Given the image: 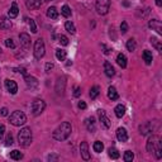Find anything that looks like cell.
<instances>
[{
    "label": "cell",
    "mask_w": 162,
    "mask_h": 162,
    "mask_svg": "<svg viewBox=\"0 0 162 162\" xmlns=\"http://www.w3.org/2000/svg\"><path fill=\"white\" fill-rule=\"evenodd\" d=\"M32 114L33 115H41L42 113H43V110L46 108V103L42 99H36L32 103Z\"/></svg>",
    "instance_id": "52a82bcc"
},
{
    "label": "cell",
    "mask_w": 162,
    "mask_h": 162,
    "mask_svg": "<svg viewBox=\"0 0 162 162\" xmlns=\"http://www.w3.org/2000/svg\"><path fill=\"white\" fill-rule=\"evenodd\" d=\"M151 43L153 45V47H155L157 51H158V52L161 53L162 52V45H161V42L157 39V38H155V37H152L151 38Z\"/></svg>",
    "instance_id": "f1b7e54d"
},
{
    "label": "cell",
    "mask_w": 162,
    "mask_h": 162,
    "mask_svg": "<svg viewBox=\"0 0 162 162\" xmlns=\"http://www.w3.org/2000/svg\"><path fill=\"white\" fill-rule=\"evenodd\" d=\"M8 112H9V110H8V108H2V109H0V115H2V117H6L8 115Z\"/></svg>",
    "instance_id": "f6af8a7d"
},
{
    "label": "cell",
    "mask_w": 162,
    "mask_h": 162,
    "mask_svg": "<svg viewBox=\"0 0 162 162\" xmlns=\"http://www.w3.org/2000/svg\"><path fill=\"white\" fill-rule=\"evenodd\" d=\"M95 8H96L98 14L105 15L110 9V0H96Z\"/></svg>",
    "instance_id": "ba28073f"
},
{
    "label": "cell",
    "mask_w": 162,
    "mask_h": 162,
    "mask_svg": "<svg viewBox=\"0 0 162 162\" xmlns=\"http://www.w3.org/2000/svg\"><path fill=\"white\" fill-rule=\"evenodd\" d=\"M47 16L49 19H57L58 18V12L55 6H51L47 9Z\"/></svg>",
    "instance_id": "44dd1931"
},
{
    "label": "cell",
    "mask_w": 162,
    "mask_h": 162,
    "mask_svg": "<svg viewBox=\"0 0 162 162\" xmlns=\"http://www.w3.org/2000/svg\"><path fill=\"white\" fill-rule=\"evenodd\" d=\"M24 81H25V84H27V88L31 89V90H36L38 88V85H39L38 80L36 77H33V76H29V75L24 76Z\"/></svg>",
    "instance_id": "9c48e42d"
},
{
    "label": "cell",
    "mask_w": 162,
    "mask_h": 162,
    "mask_svg": "<svg viewBox=\"0 0 162 162\" xmlns=\"http://www.w3.org/2000/svg\"><path fill=\"white\" fill-rule=\"evenodd\" d=\"M108 155H109V157L110 158H113V160H117V158H119V152H118V149L117 148H114V147H110L109 149H108Z\"/></svg>",
    "instance_id": "4316f807"
},
{
    "label": "cell",
    "mask_w": 162,
    "mask_h": 162,
    "mask_svg": "<svg viewBox=\"0 0 162 162\" xmlns=\"http://www.w3.org/2000/svg\"><path fill=\"white\" fill-rule=\"evenodd\" d=\"M33 141V135H32V131L31 128H22L20 132L18 133V142L22 147H28L31 146V143Z\"/></svg>",
    "instance_id": "3957f363"
},
{
    "label": "cell",
    "mask_w": 162,
    "mask_h": 162,
    "mask_svg": "<svg viewBox=\"0 0 162 162\" xmlns=\"http://www.w3.org/2000/svg\"><path fill=\"white\" fill-rule=\"evenodd\" d=\"M92 148H94V151L95 152H98V153H100L101 151L104 149V144L101 143L100 141H96L95 143H94V146H92Z\"/></svg>",
    "instance_id": "836d02e7"
},
{
    "label": "cell",
    "mask_w": 162,
    "mask_h": 162,
    "mask_svg": "<svg viewBox=\"0 0 162 162\" xmlns=\"http://www.w3.org/2000/svg\"><path fill=\"white\" fill-rule=\"evenodd\" d=\"M16 72H20L22 75H24V76H27V70L24 69V67H18V69H14Z\"/></svg>",
    "instance_id": "ee69618b"
},
{
    "label": "cell",
    "mask_w": 162,
    "mask_h": 162,
    "mask_svg": "<svg viewBox=\"0 0 162 162\" xmlns=\"http://www.w3.org/2000/svg\"><path fill=\"white\" fill-rule=\"evenodd\" d=\"M9 122L15 127H20V125L25 124V122H27V117H25V114L23 112H20V110H15V112H13L10 114Z\"/></svg>",
    "instance_id": "277c9868"
},
{
    "label": "cell",
    "mask_w": 162,
    "mask_h": 162,
    "mask_svg": "<svg viewBox=\"0 0 162 162\" xmlns=\"http://www.w3.org/2000/svg\"><path fill=\"white\" fill-rule=\"evenodd\" d=\"M99 94H100V88L99 86H92L90 89V94H89V95H90L91 99H96Z\"/></svg>",
    "instance_id": "4dcf8cb0"
},
{
    "label": "cell",
    "mask_w": 162,
    "mask_h": 162,
    "mask_svg": "<svg viewBox=\"0 0 162 162\" xmlns=\"http://www.w3.org/2000/svg\"><path fill=\"white\" fill-rule=\"evenodd\" d=\"M143 59H144V62H146L147 65H151L152 63V59H153V57H152V52H149L148 49H146V51H143Z\"/></svg>",
    "instance_id": "d4e9b609"
},
{
    "label": "cell",
    "mask_w": 162,
    "mask_h": 162,
    "mask_svg": "<svg viewBox=\"0 0 162 162\" xmlns=\"http://www.w3.org/2000/svg\"><path fill=\"white\" fill-rule=\"evenodd\" d=\"M124 161L125 162H132L133 161V158H134V155H133V152L132 151H125V153H124Z\"/></svg>",
    "instance_id": "d590c367"
},
{
    "label": "cell",
    "mask_w": 162,
    "mask_h": 162,
    "mask_svg": "<svg viewBox=\"0 0 162 162\" xmlns=\"http://www.w3.org/2000/svg\"><path fill=\"white\" fill-rule=\"evenodd\" d=\"M65 28H66V31L69 32V33H71V34H74V33L76 32V28H75V24L72 23V22H66L65 23Z\"/></svg>",
    "instance_id": "d6a6232c"
},
{
    "label": "cell",
    "mask_w": 162,
    "mask_h": 162,
    "mask_svg": "<svg viewBox=\"0 0 162 162\" xmlns=\"http://www.w3.org/2000/svg\"><path fill=\"white\" fill-rule=\"evenodd\" d=\"M10 158H13V160H15V161H19V160L23 158V153L19 152L18 149H14V151L10 152Z\"/></svg>",
    "instance_id": "f546056e"
},
{
    "label": "cell",
    "mask_w": 162,
    "mask_h": 162,
    "mask_svg": "<svg viewBox=\"0 0 162 162\" xmlns=\"http://www.w3.org/2000/svg\"><path fill=\"white\" fill-rule=\"evenodd\" d=\"M12 28V23L9 19L3 18L2 22H0V29H10Z\"/></svg>",
    "instance_id": "83f0119b"
},
{
    "label": "cell",
    "mask_w": 162,
    "mask_h": 162,
    "mask_svg": "<svg viewBox=\"0 0 162 162\" xmlns=\"http://www.w3.org/2000/svg\"><path fill=\"white\" fill-rule=\"evenodd\" d=\"M121 32H122V34H125V33L128 32V24H127V22H122V24H121Z\"/></svg>",
    "instance_id": "60d3db41"
},
{
    "label": "cell",
    "mask_w": 162,
    "mask_h": 162,
    "mask_svg": "<svg viewBox=\"0 0 162 162\" xmlns=\"http://www.w3.org/2000/svg\"><path fill=\"white\" fill-rule=\"evenodd\" d=\"M147 152L149 153H155L156 158H161L162 157V139L160 135H151L147 141Z\"/></svg>",
    "instance_id": "6da1fadb"
},
{
    "label": "cell",
    "mask_w": 162,
    "mask_h": 162,
    "mask_svg": "<svg viewBox=\"0 0 162 162\" xmlns=\"http://www.w3.org/2000/svg\"><path fill=\"white\" fill-rule=\"evenodd\" d=\"M104 71H105V75L109 76V77H112V76H114V74H115L114 67L108 61H105V63H104Z\"/></svg>",
    "instance_id": "d6986e66"
},
{
    "label": "cell",
    "mask_w": 162,
    "mask_h": 162,
    "mask_svg": "<svg viewBox=\"0 0 162 162\" xmlns=\"http://www.w3.org/2000/svg\"><path fill=\"white\" fill-rule=\"evenodd\" d=\"M148 27L152 28L153 31H156V32L158 33V34H162V24H161L160 20H157V19H152V20H149Z\"/></svg>",
    "instance_id": "9a60e30c"
},
{
    "label": "cell",
    "mask_w": 162,
    "mask_h": 162,
    "mask_svg": "<svg viewBox=\"0 0 162 162\" xmlns=\"http://www.w3.org/2000/svg\"><path fill=\"white\" fill-rule=\"evenodd\" d=\"M59 43H61L62 46H67L69 45V38H67L66 36H59Z\"/></svg>",
    "instance_id": "ab89813d"
},
{
    "label": "cell",
    "mask_w": 162,
    "mask_h": 162,
    "mask_svg": "<svg viewBox=\"0 0 162 162\" xmlns=\"http://www.w3.org/2000/svg\"><path fill=\"white\" fill-rule=\"evenodd\" d=\"M98 114H99V121H100L101 124L104 125V128H109L112 123H110L109 118L106 117V114H105L104 110H98Z\"/></svg>",
    "instance_id": "4fadbf2b"
},
{
    "label": "cell",
    "mask_w": 162,
    "mask_h": 162,
    "mask_svg": "<svg viewBox=\"0 0 162 162\" xmlns=\"http://www.w3.org/2000/svg\"><path fill=\"white\" fill-rule=\"evenodd\" d=\"M85 125H86V129L89 132H95V118L90 117L88 119H85Z\"/></svg>",
    "instance_id": "ac0fdd59"
},
{
    "label": "cell",
    "mask_w": 162,
    "mask_h": 162,
    "mask_svg": "<svg viewBox=\"0 0 162 162\" xmlns=\"http://www.w3.org/2000/svg\"><path fill=\"white\" fill-rule=\"evenodd\" d=\"M53 67H55V66H53L52 62H47V63H46V69H45V71H46L47 74H49L51 71L53 70Z\"/></svg>",
    "instance_id": "b9f144b4"
},
{
    "label": "cell",
    "mask_w": 162,
    "mask_h": 162,
    "mask_svg": "<svg viewBox=\"0 0 162 162\" xmlns=\"http://www.w3.org/2000/svg\"><path fill=\"white\" fill-rule=\"evenodd\" d=\"M33 53H34V57L37 59H41L42 57L45 56L46 53V47H45V42L42 38H38L34 43V51H33Z\"/></svg>",
    "instance_id": "8992f818"
},
{
    "label": "cell",
    "mask_w": 162,
    "mask_h": 162,
    "mask_svg": "<svg viewBox=\"0 0 162 162\" xmlns=\"http://www.w3.org/2000/svg\"><path fill=\"white\" fill-rule=\"evenodd\" d=\"M79 108L80 109H86V103H85V101H79Z\"/></svg>",
    "instance_id": "7dc6e473"
},
{
    "label": "cell",
    "mask_w": 162,
    "mask_h": 162,
    "mask_svg": "<svg viewBox=\"0 0 162 162\" xmlns=\"http://www.w3.org/2000/svg\"><path fill=\"white\" fill-rule=\"evenodd\" d=\"M127 49L129 51V52H133V51L135 49V47H137V45H135V41L133 39V38H131V39H128L127 41Z\"/></svg>",
    "instance_id": "1f68e13d"
},
{
    "label": "cell",
    "mask_w": 162,
    "mask_h": 162,
    "mask_svg": "<svg viewBox=\"0 0 162 162\" xmlns=\"http://www.w3.org/2000/svg\"><path fill=\"white\" fill-rule=\"evenodd\" d=\"M117 63L122 67V69H125L127 67V57L124 53H119L117 56Z\"/></svg>",
    "instance_id": "ffe728a7"
},
{
    "label": "cell",
    "mask_w": 162,
    "mask_h": 162,
    "mask_svg": "<svg viewBox=\"0 0 162 162\" xmlns=\"http://www.w3.org/2000/svg\"><path fill=\"white\" fill-rule=\"evenodd\" d=\"M5 46L8 47V48H15V43L13 42V39L12 38H8V39H5Z\"/></svg>",
    "instance_id": "8d00e7d4"
},
{
    "label": "cell",
    "mask_w": 162,
    "mask_h": 162,
    "mask_svg": "<svg viewBox=\"0 0 162 162\" xmlns=\"http://www.w3.org/2000/svg\"><path fill=\"white\" fill-rule=\"evenodd\" d=\"M29 28H31V31H32V33H37V27H36V23H34V20L33 19H29Z\"/></svg>",
    "instance_id": "f35d334b"
},
{
    "label": "cell",
    "mask_w": 162,
    "mask_h": 162,
    "mask_svg": "<svg viewBox=\"0 0 162 162\" xmlns=\"http://www.w3.org/2000/svg\"><path fill=\"white\" fill-rule=\"evenodd\" d=\"M4 133H5V125L4 124H0V138H3Z\"/></svg>",
    "instance_id": "bcb514c9"
},
{
    "label": "cell",
    "mask_w": 162,
    "mask_h": 162,
    "mask_svg": "<svg viewBox=\"0 0 162 162\" xmlns=\"http://www.w3.org/2000/svg\"><path fill=\"white\" fill-rule=\"evenodd\" d=\"M66 56H67L66 51H63V49H61V48H57V49H56V57H57L58 61H65V59H66Z\"/></svg>",
    "instance_id": "484cf974"
},
{
    "label": "cell",
    "mask_w": 162,
    "mask_h": 162,
    "mask_svg": "<svg viewBox=\"0 0 162 162\" xmlns=\"http://www.w3.org/2000/svg\"><path fill=\"white\" fill-rule=\"evenodd\" d=\"M18 13H19L18 5H16V3H13V4H12V8H10V10H9V13H8V15H9V18H15V16L18 15Z\"/></svg>",
    "instance_id": "cb8c5ba5"
},
{
    "label": "cell",
    "mask_w": 162,
    "mask_h": 162,
    "mask_svg": "<svg viewBox=\"0 0 162 162\" xmlns=\"http://www.w3.org/2000/svg\"><path fill=\"white\" fill-rule=\"evenodd\" d=\"M71 132H72L71 124H70L69 122H63V123H61V125H58L56 129H55V132H53V134H52V137H53L56 141L62 142V141H65V139L69 138V135L71 134Z\"/></svg>",
    "instance_id": "7a4b0ae2"
},
{
    "label": "cell",
    "mask_w": 162,
    "mask_h": 162,
    "mask_svg": "<svg viewBox=\"0 0 162 162\" xmlns=\"http://www.w3.org/2000/svg\"><path fill=\"white\" fill-rule=\"evenodd\" d=\"M80 95H81V89L79 86H75V89H74V96L75 98H79Z\"/></svg>",
    "instance_id": "7bdbcfd3"
},
{
    "label": "cell",
    "mask_w": 162,
    "mask_h": 162,
    "mask_svg": "<svg viewBox=\"0 0 162 162\" xmlns=\"http://www.w3.org/2000/svg\"><path fill=\"white\" fill-rule=\"evenodd\" d=\"M12 144H13V135L12 133H9L5 138V146H12Z\"/></svg>",
    "instance_id": "74e56055"
},
{
    "label": "cell",
    "mask_w": 162,
    "mask_h": 162,
    "mask_svg": "<svg viewBox=\"0 0 162 162\" xmlns=\"http://www.w3.org/2000/svg\"><path fill=\"white\" fill-rule=\"evenodd\" d=\"M5 88L12 95H15L16 91H18V85H16V82L13 80H9V79L5 80Z\"/></svg>",
    "instance_id": "30bf717a"
},
{
    "label": "cell",
    "mask_w": 162,
    "mask_h": 162,
    "mask_svg": "<svg viewBox=\"0 0 162 162\" xmlns=\"http://www.w3.org/2000/svg\"><path fill=\"white\" fill-rule=\"evenodd\" d=\"M80 152H81V157L85 161H89L90 160V153H89V146L86 142H82L80 144Z\"/></svg>",
    "instance_id": "5bb4252c"
},
{
    "label": "cell",
    "mask_w": 162,
    "mask_h": 162,
    "mask_svg": "<svg viewBox=\"0 0 162 162\" xmlns=\"http://www.w3.org/2000/svg\"><path fill=\"white\" fill-rule=\"evenodd\" d=\"M108 98H109L110 100H117V99L119 98L118 92H117V89H115L114 86H110V88L108 89Z\"/></svg>",
    "instance_id": "7402d4cb"
},
{
    "label": "cell",
    "mask_w": 162,
    "mask_h": 162,
    "mask_svg": "<svg viewBox=\"0 0 162 162\" xmlns=\"http://www.w3.org/2000/svg\"><path fill=\"white\" fill-rule=\"evenodd\" d=\"M19 39H20V45L24 49H28L31 46V37L27 34V33H20L19 34Z\"/></svg>",
    "instance_id": "7c38bea8"
},
{
    "label": "cell",
    "mask_w": 162,
    "mask_h": 162,
    "mask_svg": "<svg viewBox=\"0 0 162 162\" xmlns=\"http://www.w3.org/2000/svg\"><path fill=\"white\" fill-rule=\"evenodd\" d=\"M101 47H103V48L105 49V51H104V53H106V55H108V53H109V49L106 48V46H105V45H101Z\"/></svg>",
    "instance_id": "681fc988"
},
{
    "label": "cell",
    "mask_w": 162,
    "mask_h": 162,
    "mask_svg": "<svg viewBox=\"0 0 162 162\" xmlns=\"http://www.w3.org/2000/svg\"><path fill=\"white\" fill-rule=\"evenodd\" d=\"M61 14L63 16H66V18H69V16H71V9L69 5H63L62 9H61Z\"/></svg>",
    "instance_id": "e575fe53"
},
{
    "label": "cell",
    "mask_w": 162,
    "mask_h": 162,
    "mask_svg": "<svg viewBox=\"0 0 162 162\" xmlns=\"http://www.w3.org/2000/svg\"><path fill=\"white\" fill-rule=\"evenodd\" d=\"M114 112H115V115H117L118 118H122V117L125 114V106L122 105V104H118V105L115 106V109H114Z\"/></svg>",
    "instance_id": "603a6c76"
},
{
    "label": "cell",
    "mask_w": 162,
    "mask_h": 162,
    "mask_svg": "<svg viewBox=\"0 0 162 162\" xmlns=\"http://www.w3.org/2000/svg\"><path fill=\"white\" fill-rule=\"evenodd\" d=\"M48 160H49V161H57L58 157H57V156H48Z\"/></svg>",
    "instance_id": "c3c4849f"
},
{
    "label": "cell",
    "mask_w": 162,
    "mask_h": 162,
    "mask_svg": "<svg viewBox=\"0 0 162 162\" xmlns=\"http://www.w3.org/2000/svg\"><path fill=\"white\" fill-rule=\"evenodd\" d=\"M156 5L157 6H162V0H156Z\"/></svg>",
    "instance_id": "f907efd6"
},
{
    "label": "cell",
    "mask_w": 162,
    "mask_h": 162,
    "mask_svg": "<svg viewBox=\"0 0 162 162\" xmlns=\"http://www.w3.org/2000/svg\"><path fill=\"white\" fill-rule=\"evenodd\" d=\"M160 128V122L158 121H151V122H147L139 127V132L142 135H147V134H151L153 132H156Z\"/></svg>",
    "instance_id": "5b68a950"
},
{
    "label": "cell",
    "mask_w": 162,
    "mask_h": 162,
    "mask_svg": "<svg viewBox=\"0 0 162 162\" xmlns=\"http://www.w3.org/2000/svg\"><path fill=\"white\" fill-rule=\"evenodd\" d=\"M46 2H52V0H46Z\"/></svg>",
    "instance_id": "f5cc1de1"
},
{
    "label": "cell",
    "mask_w": 162,
    "mask_h": 162,
    "mask_svg": "<svg viewBox=\"0 0 162 162\" xmlns=\"http://www.w3.org/2000/svg\"><path fill=\"white\" fill-rule=\"evenodd\" d=\"M42 3H43V0H27V3H25V5H27L28 9H38V8H41Z\"/></svg>",
    "instance_id": "e0dca14e"
},
{
    "label": "cell",
    "mask_w": 162,
    "mask_h": 162,
    "mask_svg": "<svg viewBox=\"0 0 162 162\" xmlns=\"http://www.w3.org/2000/svg\"><path fill=\"white\" fill-rule=\"evenodd\" d=\"M117 138L119 142H127L128 141V133L125 128H118L117 129Z\"/></svg>",
    "instance_id": "2e32d148"
},
{
    "label": "cell",
    "mask_w": 162,
    "mask_h": 162,
    "mask_svg": "<svg viewBox=\"0 0 162 162\" xmlns=\"http://www.w3.org/2000/svg\"><path fill=\"white\" fill-rule=\"evenodd\" d=\"M123 5H124V6H129V3H128V2H124Z\"/></svg>",
    "instance_id": "816d5d0a"
},
{
    "label": "cell",
    "mask_w": 162,
    "mask_h": 162,
    "mask_svg": "<svg viewBox=\"0 0 162 162\" xmlns=\"http://www.w3.org/2000/svg\"><path fill=\"white\" fill-rule=\"evenodd\" d=\"M65 86H66V77H58L57 82H56V91L58 95H62L63 91H65Z\"/></svg>",
    "instance_id": "8fae6325"
}]
</instances>
